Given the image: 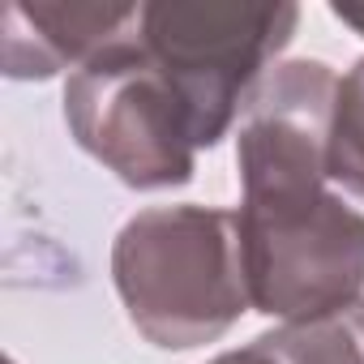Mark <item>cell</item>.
Returning <instances> with one entry per match:
<instances>
[{
	"instance_id": "cell-1",
	"label": "cell",
	"mask_w": 364,
	"mask_h": 364,
	"mask_svg": "<svg viewBox=\"0 0 364 364\" xmlns=\"http://www.w3.org/2000/svg\"><path fill=\"white\" fill-rule=\"evenodd\" d=\"M112 283L133 330L163 351L219 343L249 309L236 210L150 206L112 245Z\"/></svg>"
},
{
	"instance_id": "cell-4",
	"label": "cell",
	"mask_w": 364,
	"mask_h": 364,
	"mask_svg": "<svg viewBox=\"0 0 364 364\" xmlns=\"http://www.w3.org/2000/svg\"><path fill=\"white\" fill-rule=\"evenodd\" d=\"M236 223L257 313L283 326L364 300V215L343 193L240 202Z\"/></svg>"
},
{
	"instance_id": "cell-11",
	"label": "cell",
	"mask_w": 364,
	"mask_h": 364,
	"mask_svg": "<svg viewBox=\"0 0 364 364\" xmlns=\"http://www.w3.org/2000/svg\"><path fill=\"white\" fill-rule=\"evenodd\" d=\"M9 364H14V360H9Z\"/></svg>"
},
{
	"instance_id": "cell-7",
	"label": "cell",
	"mask_w": 364,
	"mask_h": 364,
	"mask_svg": "<svg viewBox=\"0 0 364 364\" xmlns=\"http://www.w3.org/2000/svg\"><path fill=\"white\" fill-rule=\"evenodd\" d=\"M253 343L270 364H364V300L326 317L283 321Z\"/></svg>"
},
{
	"instance_id": "cell-6",
	"label": "cell",
	"mask_w": 364,
	"mask_h": 364,
	"mask_svg": "<svg viewBox=\"0 0 364 364\" xmlns=\"http://www.w3.org/2000/svg\"><path fill=\"white\" fill-rule=\"evenodd\" d=\"M141 5H56V0H9L5 5V73L43 82L82 69L137 26Z\"/></svg>"
},
{
	"instance_id": "cell-9",
	"label": "cell",
	"mask_w": 364,
	"mask_h": 364,
	"mask_svg": "<svg viewBox=\"0 0 364 364\" xmlns=\"http://www.w3.org/2000/svg\"><path fill=\"white\" fill-rule=\"evenodd\" d=\"M210 364H270V360H266V351H262L257 343H249V347H236V351H223V355H215Z\"/></svg>"
},
{
	"instance_id": "cell-8",
	"label": "cell",
	"mask_w": 364,
	"mask_h": 364,
	"mask_svg": "<svg viewBox=\"0 0 364 364\" xmlns=\"http://www.w3.org/2000/svg\"><path fill=\"white\" fill-rule=\"evenodd\" d=\"M330 180L364 202V56L338 77L330 124Z\"/></svg>"
},
{
	"instance_id": "cell-3",
	"label": "cell",
	"mask_w": 364,
	"mask_h": 364,
	"mask_svg": "<svg viewBox=\"0 0 364 364\" xmlns=\"http://www.w3.org/2000/svg\"><path fill=\"white\" fill-rule=\"evenodd\" d=\"M65 124L129 189H180L193 180L198 137L189 112L137 35L116 39L69 73Z\"/></svg>"
},
{
	"instance_id": "cell-2",
	"label": "cell",
	"mask_w": 364,
	"mask_h": 364,
	"mask_svg": "<svg viewBox=\"0 0 364 364\" xmlns=\"http://www.w3.org/2000/svg\"><path fill=\"white\" fill-rule=\"evenodd\" d=\"M300 9L287 0H154L137 14V43L167 73L189 112L198 150L228 137L253 90L296 39Z\"/></svg>"
},
{
	"instance_id": "cell-10",
	"label": "cell",
	"mask_w": 364,
	"mask_h": 364,
	"mask_svg": "<svg viewBox=\"0 0 364 364\" xmlns=\"http://www.w3.org/2000/svg\"><path fill=\"white\" fill-rule=\"evenodd\" d=\"M330 14H334L343 26H351V31L364 39V5H330Z\"/></svg>"
},
{
	"instance_id": "cell-5",
	"label": "cell",
	"mask_w": 364,
	"mask_h": 364,
	"mask_svg": "<svg viewBox=\"0 0 364 364\" xmlns=\"http://www.w3.org/2000/svg\"><path fill=\"white\" fill-rule=\"evenodd\" d=\"M338 73L326 60H279L253 90L240 133V202H287L330 189V124Z\"/></svg>"
}]
</instances>
